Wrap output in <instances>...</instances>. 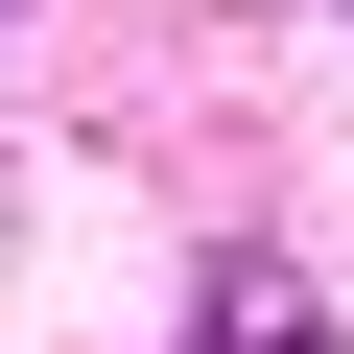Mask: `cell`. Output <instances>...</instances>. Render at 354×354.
Segmentation results:
<instances>
[{
	"label": "cell",
	"mask_w": 354,
	"mask_h": 354,
	"mask_svg": "<svg viewBox=\"0 0 354 354\" xmlns=\"http://www.w3.org/2000/svg\"><path fill=\"white\" fill-rule=\"evenodd\" d=\"M189 354H330V330H307V283H260V260H236V283L189 307Z\"/></svg>",
	"instance_id": "6da1fadb"
},
{
	"label": "cell",
	"mask_w": 354,
	"mask_h": 354,
	"mask_svg": "<svg viewBox=\"0 0 354 354\" xmlns=\"http://www.w3.org/2000/svg\"><path fill=\"white\" fill-rule=\"evenodd\" d=\"M0 24H24V0H0Z\"/></svg>",
	"instance_id": "7a4b0ae2"
}]
</instances>
